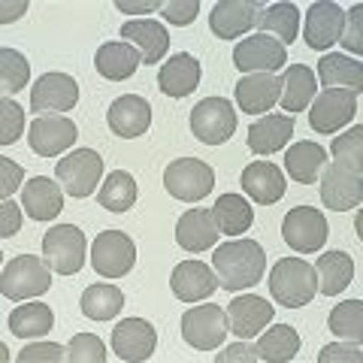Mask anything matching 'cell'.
<instances>
[{
    "mask_svg": "<svg viewBox=\"0 0 363 363\" xmlns=\"http://www.w3.org/2000/svg\"><path fill=\"white\" fill-rule=\"evenodd\" d=\"M212 269L218 276V288L224 291H245L264 279L267 255L255 240H233L218 245L212 255Z\"/></svg>",
    "mask_w": 363,
    "mask_h": 363,
    "instance_id": "6da1fadb",
    "label": "cell"
},
{
    "mask_svg": "<svg viewBox=\"0 0 363 363\" xmlns=\"http://www.w3.org/2000/svg\"><path fill=\"white\" fill-rule=\"evenodd\" d=\"M269 294L288 309H300V306L312 303L318 294L315 267H309L303 257H281L269 272Z\"/></svg>",
    "mask_w": 363,
    "mask_h": 363,
    "instance_id": "7a4b0ae2",
    "label": "cell"
},
{
    "mask_svg": "<svg viewBox=\"0 0 363 363\" xmlns=\"http://www.w3.org/2000/svg\"><path fill=\"white\" fill-rule=\"evenodd\" d=\"M52 288V267L37 255H18L4 267L0 276V291L6 300L21 303L30 297H40Z\"/></svg>",
    "mask_w": 363,
    "mask_h": 363,
    "instance_id": "3957f363",
    "label": "cell"
},
{
    "mask_svg": "<svg viewBox=\"0 0 363 363\" xmlns=\"http://www.w3.org/2000/svg\"><path fill=\"white\" fill-rule=\"evenodd\" d=\"M164 188L169 197L197 203L215 188V169L200 157H179L164 169Z\"/></svg>",
    "mask_w": 363,
    "mask_h": 363,
    "instance_id": "277c9868",
    "label": "cell"
},
{
    "mask_svg": "<svg viewBox=\"0 0 363 363\" xmlns=\"http://www.w3.org/2000/svg\"><path fill=\"white\" fill-rule=\"evenodd\" d=\"M43 257L52 272L73 276L85 267V233L76 224H55L43 236Z\"/></svg>",
    "mask_w": 363,
    "mask_h": 363,
    "instance_id": "5b68a950",
    "label": "cell"
},
{
    "mask_svg": "<svg viewBox=\"0 0 363 363\" xmlns=\"http://www.w3.org/2000/svg\"><path fill=\"white\" fill-rule=\"evenodd\" d=\"M327 236H330V227H327V218H324L321 209L297 206L285 215V221H281V240L300 255L321 252L327 245Z\"/></svg>",
    "mask_w": 363,
    "mask_h": 363,
    "instance_id": "8992f818",
    "label": "cell"
},
{
    "mask_svg": "<svg viewBox=\"0 0 363 363\" xmlns=\"http://www.w3.org/2000/svg\"><path fill=\"white\" fill-rule=\"evenodd\" d=\"M230 324H227V312L218 306H191V309L182 315V339L197 348V351H215L221 342Z\"/></svg>",
    "mask_w": 363,
    "mask_h": 363,
    "instance_id": "52a82bcc",
    "label": "cell"
},
{
    "mask_svg": "<svg viewBox=\"0 0 363 363\" xmlns=\"http://www.w3.org/2000/svg\"><path fill=\"white\" fill-rule=\"evenodd\" d=\"M236 130V109L224 97H206L191 109V133L206 145H221Z\"/></svg>",
    "mask_w": 363,
    "mask_h": 363,
    "instance_id": "ba28073f",
    "label": "cell"
},
{
    "mask_svg": "<svg viewBox=\"0 0 363 363\" xmlns=\"http://www.w3.org/2000/svg\"><path fill=\"white\" fill-rule=\"evenodd\" d=\"M136 264V245L128 233L121 230H104L91 242V267L104 279H121L128 276Z\"/></svg>",
    "mask_w": 363,
    "mask_h": 363,
    "instance_id": "9c48e42d",
    "label": "cell"
},
{
    "mask_svg": "<svg viewBox=\"0 0 363 363\" xmlns=\"http://www.w3.org/2000/svg\"><path fill=\"white\" fill-rule=\"evenodd\" d=\"M357 116V94L348 88H324L321 94L312 100L309 124L318 133H336L342 130L351 118Z\"/></svg>",
    "mask_w": 363,
    "mask_h": 363,
    "instance_id": "30bf717a",
    "label": "cell"
},
{
    "mask_svg": "<svg viewBox=\"0 0 363 363\" xmlns=\"http://www.w3.org/2000/svg\"><path fill=\"white\" fill-rule=\"evenodd\" d=\"M55 176H58L64 194L82 200L97 188L100 176H104V157L91 149H79L73 155L61 157L58 167H55Z\"/></svg>",
    "mask_w": 363,
    "mask_h": 363,
    "instance_id": "8fae6325",
    "label": "cell"
},
{
    "mask_svg": "<svg viewBox=\"0 0 363 363\" xmlns=\"http://www.w3.org/2000/svg\"><path fill=\"white\" fill-rule=\"evenodd\" d=\"M260 16H264L260 0H221L209 13V28L218 40H236L252 33Z\"/></svg>",
    "mask_w": 363,
    "mask_h": 363,
    "instance_id": "7c38bea8",
    "label": "cell"
},
{
    "mask_svg": "<svg viewBox=\"0 0 363 363\" xmlns=\"http://www.w3.org/2000/svg\"><path fill=\"white\" fill-rule=\"evenodd\" d=\"M285 61H288L285 45L276 37H267V33L245 37L233 49V64L242 73H279L285 67Z\"/></svg>",
    "mask_w": 363,
    "mask_h": 363,
    "instance_id": "4fadbf2b",
    "label": "cell"
},
{
    "mask_svg": "<svg viewBox=\"0 0 363 363\" xmlns=\"http://www.w3.org/2000/svg\"><path fill=\"white\" fill-rule=\"evenodd\" d=\"M79 104V85L67 73H43L30 88V109L40 116H64Z\"/></svg>",
    "mask_w": 363,
    "mask_h": 363,
    "instance_id": "5bb4252c",
    "label": "cell"
},
{
    "mask_svg": "<svg viewBox=\"0 0 363 363\" xmlns=\"http://www.w3.org/2000/svg\"><path fill=\"white\" fill-rule=\"evenodd\" d=\"M318 182H321V200L327 209L348 212V209L360 206V200H363L360 173H351V169H342L336 164H324Z\"/></svg>",
    "mask_w": 363,
    "mask_h": 363,
    "instance_id": "9a60e30c",
    "label": "cell"
},
{
    "mask_svg": "<svg viewBox=\"0 0 363 363\" xmlns=\"http://www.w3.org/2000/svg\"><path fill=\"white\" fill-rule=\"evenodd\" d=\"M155 348H157V330L143 318H124L121 324L112 327V351L121 360L128 363L149 360Z\"/></svg>",
    "mask_w": 363,
    "mask_h": 363,
    "instance_id": "2e32d148",
    "label": "cell"
},
{
    "mask_svg": "<svg viewBox=\"0 0 363 363\" xmlns=\"http://www.w3.org/2000/svg\"><path fill=\"white\" fill-rule=\"evenodd\" d=\"M76 124L67 116H40L30 124L28 143L40 157H58L64 149H70L76 143Z\"/></svg>",
    "mask_w": 363,
    "mask_h": 363,
    "instance_id": "e0dca14e",
    "label": "cell"
},
{
    "mask_svg": "<svg viewBox=\"0 0 363 363\" xmlns=\"http://www.w3.org/2000/svg\"><path fill=\"white\" fill-rule=\"evenodd\" d=\"M236 104L248 116H264V112L276 109L281 97V79L276 73H248L233 88Z\"/></svg>",
    "mask_w": 363,
    "mask_h": 363,
    "instance_id": "ac0fdd59",
    "label": "cell"
},
{
    "mask_svg": "<svg viewBox=\"0 0 363 363\" xmlns=\"http://www.w3.org/2000/svg\"><path fill=\"white\" fill-rule=\"evenodd\" d=\"M342 25H345V13L336 4H327V0L312 4L309 13H306V28H303L306 45L315 52H327L342 37Z\"/></svg>",
    "mask_w": 363,
    "mask_h": 363,
    "instance_id": "d6986e66",
    "label": "cell"
},
{
    "mask_svg": "<svg viewBox=\"0 0 363 363\" xmlns=\"http://www.w3.org/2000/svg\"><path fill=\"white\" fill-rule=\"evenodd\" d=\"M169 288H173L176 300L182 303H203L218 291V276L200 260H182L169 276Z\"/></svg>",
    "mask_w": 363,
    "mask_h": 363,
    "instance_id": "ffe728a7",
    "label": "cell"
},
{
    "mask_svg": "<svg viewBox=\"0 0 363 363\" xmlns=\"http://www.w3.org/2000/svg\"><path fill=\"white\" fill-rule=\"evenodd\" d=\"M106 121H109V130L116 136L136 140V136H143L145 130H149L152 106H149V100L140 97V94H121L116 104L109 106Z\"/></svg>",
    "mask_w": 363,
    "mask_h": 363,
    "instance_id": "44dd1931",
    "label": "cell"
},
{
    "mask_svg": "<svg viewBox=\"0 0 363 363\" xmlns=\"http://www.w3.org/2000/svg\"><path fill=\"white\" fill-rule=\"evenodd\" d=\"M272 315H276L272 303L255 297V294H242L227 306V324H230V333H236L240 339H255L272 321Z\"/></svg>",
    "mask_w": 363,
    "mask_h": 363,
    "instance_id": "7402d4cb",
    "label": "cell"
},
{
    "mask_svg": "<svg viewBox=\"0 0 363 363\" xmlns=\"http://www.w3.org/2000/svg\"><path fill=\"white\" fill-rule=\"evenodd\" d=\"M21 206L33 221H52L64 209V188L49 176H33L21 185Z\"/></svg>",
    "mask_w": 363,
    "mask_h": 363,
    "instance_id": "603a6c76",
    "label": "cell"
},
{
    "mask_svg": "<svg viewBox=\"0 0 363 363\" xmlns=\"http://www.w3.org/2000/svg\"><path fill=\"white\" fill-rule=\"evenodd\" d=\"M121 37H124V43H130L133 49L140 52L143 64H149V67H155L167 55V49H169V33H167V28L161 25V21H152V18L124 21Z\"/></svg>",
    "mask_w": 363,
    "mask_h": 363,
    "instance_id": "cb8c5ba5",
    "label": "cell"
},
{
    "mask_svg": "<svg viewBox=\"0 0 363 363\" xmlns=\"http://www.w3.org/2000/svg\"><path fill=\"white\" fill-rule=\"evenodd\" d=\"M240 185L248 197L260 206H269V203H279L285 197V176L272 161H255L242 169Z\"/></svg>",
    "mask_w": 363,
    "mask_h": 363,
    "instance_id": "d4e9b609",
    "label": "cell"
},
{
    "mask_svg": "<svg viewBox=\"0 0 363 363\" xmlns=\"http://www.w3.org/2000/svg\"><path fill=\"white\" fill-rule=\"evenodd\" d=\"M200 73L203 70H200V61L194 55L179 52L169 61H164L161 73H157V88H161L167 97H188L197 91Z\"/></svg>",
    "mask_w": 363,
    "mask_h": 363,
    "instance_id": "484cf974",
    "label": "cell"
},
{
    "mask_svg": "<svg viewBox=\"0 0 363 363\" xmlns=\"http://www.w3.org/2000/svg\"><path fill=\"white\" fill-rule=\"evenodd\" d=\"M140 64H143L140 52H136L130 43H124V40L104 43L97 49V55H94L97 73L104 79H109V82H124V79H130Z\"/></svg>",
    "mask_w": 363,
    "mask_h": 363,
    "instance_id": "4316f807",
    "label": "cell"
},
{
    "mask_svg": "<svg viewBox=\"0 0 363 363\" xmlns=\"http://www.w3.org/2000/svg\"><path fill=\"white\" fill-rule=\"evenodd\" d=\"M176 240L191 255H200L215 245L218 240V227L212 221V212L206 209H188L176 224Z\"/></svg>",
    "mask_w": 363,
    "mask_h": 363,
    "instance_id": "83f0119b",
    "label": "cell"
},
{
    "mask_svg": "<svg viewBox=\"0 0 363 363\" xmlns=\"http://www.w3.org/2000/svg\"><path fill=\"white\" fill-rule=\"evenodd\" d=\"M294 136V118L291 116H264L248 130V149L255 155H272L285 149Z\"/></svg>",
    "mask_w": 363,
    "mask_h": 363,
    "instance_id": "f1b7e54d",
    "label": "cell"
},
{
    "mask_svg": "<svg viewBox=\"0 0 363 363\" xmlns=\"http://www.w3.org/2000/svg\"><path fill=\"white\" fill-rule=\"evenodd\" d=\"M315 276H318V291H321L324 297H336V294H342L351 285V279H354V260H351L348 252H327L318 257Z\"/></svg>",
    "mask_w": 363,
    "mask_h": 363,
    "instance_id": "f546056e",
    "label": "cell"
},
{
    "mask_svg": "<svg viewBox=\"0 0 363 363\" xmlns=\"http://www.w3.org/2000/svg\"><path fill=\"white\" fill-rule=\"evenodd\" d=\"M318 91V79L306 64H291L285 73H281V109L288 112H303L306 106L315 100Z\"/></svg>",
    "mask_w": 363,
    "mask_h": 363,
    "instance_id": "4dcf8cb0",
    "label": "cell"
},
{
    "mask_svg": "<svg viewBox=\"0 0 363 363\" xmlns=\"http://www.w3.org/2000/svg\"><path fill=\"white\" fill-rule=\"evenodd\" d=\"M318 76H321L324 88H348V91H354V94L363 91V64L345 58V55L327 52L324 58L318 61Z\"/></svg>",
    "mask_w": 363,
    "mask_h": 363,
    "instance_id": "1f68e13d",
    "label": "cell"
},
{
    "mask_svg": "<svg viewBox=\"0 0 363 363\" xmlns=\"http://www.w3.org/2000/svg\"><path fill=\"white\" fill-rule=\"evenodd\" d=\"M324 164H327L324 145L309 143V140L291 145L288 155H285V169L291 173L294 182H300V185H312V182H318Z\"/></svg>",
    "mask_w": 363,
    "mask_h": 363,
    "instance_id": "d6a6232c",
    "label": "cell"
},
{
    "mask_svg": "<svg viewBox=\"0 0 363 363\" xmlns=\"http://www.w3.org/2000/svg\"><path fill=\"white\" fill-rule=\"evenodd\" d=\"M212 221H215V227H218V233L240 236L255 224V209L248 206L245 197H240V194H224V197L215 200Z\"/></svg>",
    "mask_w": 363,
    "mask_h": 363,
    "instance_id": "836d02e7",
    "label": "cell"
},
{
    "mask_svg": "<svg viewBox=\"0 0 363 363\" xmlns=\"http://www.w3.org/2000/svg\"><path fill=\"white\" fill-rule=\"evenodd\" d=\"M297 351H300V333L291 324L269 327L255 345L257 360H267V363H285L291 357H297Z\"/></svg>",
    "mask_w": 363,
    "mask_h": 363,
    "instance_id": "e575fe53",
    "label": "cell"
},
{
    "mask_svg": "<svg viewBox=\"0 0 363 363\" xmlns=\"http://www.w3.org/2000/svg\"><path fill=\"white\" fill-rule=\"evenodd\" d=\"M55 327V315L45 303H21L18 309L9 315V330L18 339H33V336H45Z\"/></svg>",
    "mask_w": 363,
    "mask_h": 363,
    "instance_id": "d590c367",
    "label": "cell"
},
{
    "mask_svg": "<svg viewBox=\"0 0 363 363\" xmlns=\"http://www.w3.org/2000/svg\"><path fill=\"white\" fill-rule=\"evenodd\" d=\"M124 309V294L116 285H91L82 294V312L91 321H109Z\"/></svg>",
    "mask_w": 363,
    "mask_h": 363,
    "instance_id": "8d00e7d4",
    "label": "cell"
},
{
    "mask_svg": "<svg viewBox=\"0 0 363 363\" xmlns=\"http://www.w3.org/2000/svg\"><path fill=\"white\" fill-rule=\"evenodd\" d=\"M257 25L264 28L269 37H276L281 45H288L297 40V33H300V9L294 4H272L264 9Z\"/></svg>",
    "mask_w": 363,
    "mask_h": 363,
    "instance_id": "74e56055",
    "label": "cell"
},
{
    "mask_svg": "<svg viewBox=\"0 0 363 363\" xmlns=\"http://www.w3.org/2000/svg\"><path fill=\"white\" fill-rule=\"evenodd\" d=\"M100 206L106 212H128L133 203H136V182L130 173H124V169H116V173H109V179L104 182V188H100Z\"/></svg>",
    "mask_w": 363,
    "mask_h": 363,
    "instance_id": "f35d334b",
    "label": "cell"
},
{
    "mask_svg": "<svg viewBox=\"0 0 363 363\" xmlns=\"http://www.w3.org/2000/svg\"><path fill=\"white\" fill-rule=\"evenodd\" d=\"M327 327H330L336 336L348 339V342H360V336H363V303L360 300L339 303L330 312V318H327Z\"/></svg>",
    "mask_w": 363,
    "mask_h": 363,
    "instance_id": "ab89813d",
    "label": "cell"
},
{
    "mask_svg": "<svg viewBox=\"0 0 363 363\" xmlns=\"http://www.w3.org/2000/svg\"><path fill=\"white\" fill-rule=\"evenodd\" d=\"M330 155H333V164L351 169V173H360L363 169V128H351L348 133L336 136L330 143Z\"/></svg>",
    "mask_w": 363,
    "mask_h": 363,
    "instance_id": "60d3db41",
    "label": "cell"
},
{
    "mask_svg": "<svg viewBox=\"0 0 363 363\" xmlns=\"http://www.w3.org/2000/svg\"><path fill=\"white\" fill-rule=\"evenodd\" d=\"M30 82V67L25 61V55L16 49H4L0 52V88L6 94H16Z\"/></svg>",
    "mask_w": 363,
    "mask_h": 363,
    "instance_id": "b9f144b4",
    "label": "cell"
},
{
    "mask_svg": "<svg viewBox=\"0 0 363 363\" xmlns=\"http://www.w3.org/2000/svg\"><path fill=\"white\" fill-rule=\"evenodd\" d=\"M67 360L70 363H106V345L94 333H79L67 345Z\"/></svg>",
    "mask_w": 363,
    "mask_h": 363,
    "instance_id": "7bdbcfd3",
    "label": "cell"
},
{
    "mask_svg": "<svg viewBox=\"0 0 363 363\" xmlns=\"http://www.w3.org/2000/svg\"><path fill=\"white\" fill-rule=\"evenodd\" d=\"M25 130V109L16 100H0V145H13Z\"/></svg>",
    "mask_w": 363,
    "mask_h": 363,
    "instance_id": "ee69618b",
    "label": "cell"
},
{
    "mask_svg": "<svg viewBox=\"0 0 363 363\" xmlns=\"http://www.w3.org/2000/svg\"><path fill=\"white\" fill-rule=\"evenodd\" d=\"M161 9H164V18L169 21V25L182 28V25H191V21L197 18L200 4H197V0H167Z\"/></svg>",
    "mask_w": 363,
    "mask_h": 363,
    "instance_id": "f6af8a7d",
    "label": "cell"
},
{
    "mask_svg": "<svg viewBox=\"0 0 363 363\" xmlns=\"http://www.w3.org/2000/svg\"><path fill=\"white\" fill-rule=\"evenodd\" d=\"M360 21H363V6L357 4L351 13L345 16V25H342V37H339V43L345 45L348 52L360 55L363 52V40H360Z\"/></svg>",
    "mask_w": 363,
    "mask_h": 363,
    "instance_id": "bcb514c9",
    "label": "cell"
},
{
    "mask_svg": "<svg viewBox=\"0 0 363 363\" xmlns=\"http://www.w3.org/2000/svg\"><path fill=\"white\" fill-rule=\"evenodd\" d=\"M64 351H67V348L55 345V342H40V345H28V348H21L16 360H18V363H40V360H52V363H58V360H67Z\"/></svg>",
    "mask_w": 363,
    "mask_h": 363,
    "instance_id": "7dc6e473",
    "label": "cell"
},
{
    "mask_svg": "<svg viewBox=\"0 0 363 363\" xmlns=\"http://www.w3.org/2000/svg\"><path fill=\"white\" fill-rule=\"evenodd\" d=\"M21 179H25V169L13 164L9 157H0V197L4 200L13 197V191L21 185Z\"/></svg>",
    "mask_w": 363,
    "mask_h": 363,
    "instance_id": "c3c4849f",
    "label": "cell"
},
{
    "mask_svg": "<svg viewBox=\"0 0 363 363\" xmlns=\"http://www.w3.org/2000/svg\"><path fill=\"white\" fill-rule=\"evenodd\" d=\"M318 360H321V363H336V360H342V363H360L363 360V351H360V342H354V345H324L321 354H318Z\"/></svg>",
    "mask_w": 363,
    "mask_h": 363,
    "instance_id": "681fc988",
    "label": "cell"
},
{
    "mask_svg": "<svg viewBox=\"0 0 363 363\" xmlns=\"http://www.w3.org/2000/svg\"><path fill=\"white\" fill-rule=\"evenodd\" d=\"M18 227H21V209L13 200H4L0 203V236L9 240V236L18 233Z\"/></svg>",
    "mask_w": 363,
    "mask_h": 363,
    "instance_id": "f907efd6",
    "label": "cell"
},
{
    "mask_svg": "<svg viewBox=\"0 0 363 363\" xmlns=\"http://www.w3.org/2000/svg\"><path fill=\"white\" fill-rule=\"evenodd\" d=\"M218 363H233V360H245V363H255L257 360V354H255V345H230L227 351H221L218 357H215Z\"/></svg>",
    "mask_w": 363,
    "mask_h": 363,
    "instance_id": "816d5d0a",
    "label": "cell"
},
{
    "mask_svg": "<svg viewBox=\"0 0 363 363\" xmlns=\"http://www.w3.org/2000/svg\"><path fill=\"white\" fill-rule=\"evenodd\" d=\"M164 6L161 0H149V4H128V0H118V9H124V13H143V9H157Z\"/></svg>",
    "mask_w": 363,
    "mask_h": 363,
    "instance_id": "f5cc1de1",
    "label": "cell"
}]
</instances>
